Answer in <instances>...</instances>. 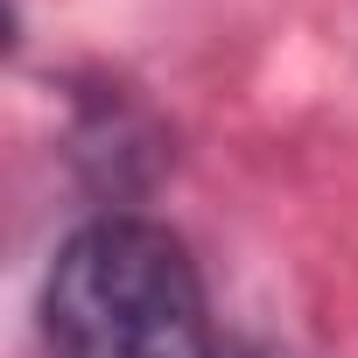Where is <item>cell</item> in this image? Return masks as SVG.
Wrapping results in <instances>:
<instances>
[{"mask_svg": "<svg viewBox=\"0 0 358 358\" xmlns=\"http://www.w3.org/2000/svg\"><path fill=\"white\" fill-rule=\"evenodd\" d=\"M246 358H274V351H246Z\"/></svg>", "mask_w": 358, "mask_h": 358, "instance_id": "7a4b0ae2", "label": "cell"}, {"mask_svg": "<svg viewBox=\"0 0 358 358\" xmlns=\"http://www.w3.org/2000/svg\"><path fill=\"white\" fill-rule=\"evenodd\" d=\"M43 330L64 358H218L190 253L148 218H92L64 239Z\"/></svg>", "mask_w": 358, "mask_h": 358, "instance_id": "6da1fadb", "label": "cell"}]
</instances>
